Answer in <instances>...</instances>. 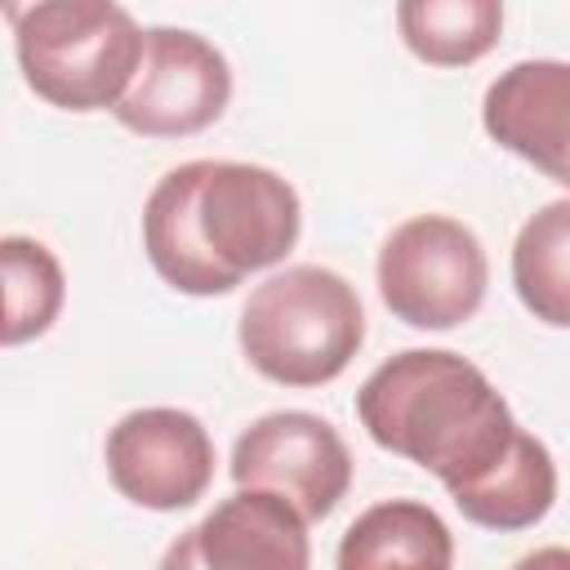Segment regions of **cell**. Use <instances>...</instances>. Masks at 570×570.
Wrapping results in <instances>:
<instances>
[{"mask_svg": "<svg viewBox=\"0 0 570 570\" xmlns=\"http://www.w3.org/2000/svg\"><path fill=\"white\" fill-rule=\"evenodd\" d=\"M490 263L472 227L450 214H419L392 227L379 249V298L414 330H454L485 303Z\"/></svg>", "mask_w": 570, "mask_h": 570, "instance_id": "cell-5", "label": "cell"}, {"mask_svg": "<svg viewBox=\"0 0 570 570\" xmlns=\"http://www.w3.org/2000/svg\"><path fill=\"white\" fill-rule=\"evenodd\" d=\"M396 31L428 67H472L503 36V0H396Z\"/></svg>", "mask_w": 570, "mask_h": 570, "instance_id": "cell-12", "label": "cell"}, {"mask_svg": "<svg viewBox=\"0 0 570 570\" xmlns=\"http://www.w3.org/2000/svg\"><path fill=\"white\" fill-rule=\"evenodd\" d=\"M232 481L285 494L307 521H325L352 485L347 441L307 410H272L232 445Z\"/></svg>", "mask_w": 570, "mask_h": 570, "instance_id": "cell-7", "label": "cell"}, {"mask_svg": "<svg viewBox=\"0 0 570 570\" xmlns=\"http://www.w3.org/2000/svg\"><path fill=\"white\" fill-rule=\"evenodd\" d=\"M307 517L276 490L236 485L205 521H196L169 552L165 566H214V570H303L312 561Z\"/></svg>", "mask_w": 570, "mask_h": 570, "instance_id": "cell-9", "label": "cell"}, {"mask_svg": "<svg viewBox=\"0 0 570 570\" xmlns=\"http://www.w3.org/2000/svg\"><path fill=\"white\" fill-rule=\"evenodd\" d=\"M370 441L432 472L481 530H530L557 503L552 450L525 432L494 383L445 347L387 356L356 392Z\"/></svg>", "mask_w": 570, "mask_h": 570, "instance_id": "cell-1", "label": "cell"}, {"mask_svg": "<svg viewBox=\"0 0 570 570\" xmlns=\"http://www.w3.org/2000/svg\"><path fill=\"white\" fill-rule=\"evenodd\" d=\"M361 343V298L338 272L321 263H294L267 276L240 307V352L263 379L281 387L334 383Z\"/></svg>", "mask_w": 570, "mask_h": 570, "instance_id": "cell-3", "label": "cell"}, {"mask_svg": "<svg viewBox=\"0 0 570 570\" xmlns=\"http://www.w3.org/2000/svg\"><path fill=\"white\" fill-rule=\"evenodd\" d=\"M512 285L534 321L570 330V196L548 200L517 232Z\"/></svg>", "mask_w": 570, "mask_h": 570, "instance_id": "cell-13", "label": "cell"}, {"mask_svg": "<svg viewBox=\"0 0 570 570\" xmlns=\"http://www.w3.org/2000/svg\"><path fill=\"white\" fill-rule=\"evenodd\" d=\"M13 53L27 89L49 107L102 111L129 89L142 31L116 0H40L13 22Z\"/></svg>", "mask_w": 570, "mask_h": 570, "instance_id": "cell-4", "label": "cell"}, {"mask_svg": "<svg viewBox=\"0 0 570 570\" xmlns=\"http://www.w3.org/2000/svg\"><path fill=\"white\" fill-rule=\"evenodd\" d=\"M0 267H4V347H18L27 338H40L67 298L62 263L49 245L36 236H4L0 240Z\"/></svg>", "mask_w": 570, "mask_h": 570, "instance_id": "cell-14", "label": "cell"}, {"mask_svg": "<svg viewBox=\"0 0 570 570\" xmlns=\"http://www.w3.org/2000/svg\"><path fill=\"white\" fill-rule=\"evenodd\" d=\"M0 4H4V18H9V27H13V22H18L27 9H36L40 0H0Z\"/></svg>", "mask_w": 570, "mask_h": 570, "instance_id": "cell-15", "label": "cell"}, {"mask_svg": "<svg viewBox=\"0 0 570 570\" xmlns=\"http://www.w3.org/2000/svg\"><path fill=\"white\" fill-rule=\"evenodd\" d=\"M338 570H379V566H419V570H450L454 566V539L450 525L414 499H387L365 508L343 543H338Z\"/></svg>", "mask_w": 570, "mask_h": 570, "instance_id": "cell-11", "label": "cell"}, {"mask_svg": "<svg viewBox=\"0 0 570 570\" xmlns=\"http://www.w3.org/2000/svg\"><path fill=\"white\" fill-rule=\"evenodd\" d=\"M481 125L503 151L570 187V62L525 58L499 71L485 89Z\"/></svg>", "mask_w": 570, "mask_h": 570, "instance_id": "cell-10", "label": "cell"}, {"mask_svg": "<svg viewBox=\"0 0 570 570\" xmlns=\"http://www.w3.org/2000/svg\"><path fill=\"white\" fill-rule=\"evenodd\" d=\"M111 485L151 512H178L205 499L214 481V441L205 423L174 405L129 410L102 445Z\"/></svg>", "mask_w": 570, "mask_h": 570, "instance_id": "cell-8", "label": "cell"}, {"mask_svg": "<svg viewBox=\"0 0 570 570\" xmlns=\"http://www.w3.org/2000/svg\"><path fill=\"white\" fill-rule=\"evenodd\" d=\"M303 227L289 178L249 160L174 165L142 205V249L156 276L196 298L232 294L249 272L276 267Z\"/></svg>", "mask_w": 570, "mask_h": 570, "instance_id": "cell-2", "label": "cell"}, {"mask_svg": "<svg viewBox=\"0 0 570 570\" xmlns=\"http://www.w3.org/2000/svg\"><path fill=\"white\" fill-rule=\"evenodd\" d=\"M232 102L227 58L187 27H147L142 58L111 107L129 134L142 138H191L209 129Z\"/></svg>", "mask_w": 570, "mask_h": 570, "instance_id": "cell-6", "label": "cell"}]
</instances>
